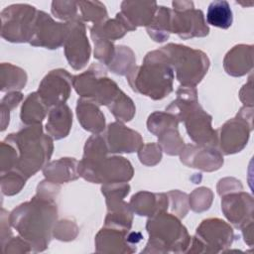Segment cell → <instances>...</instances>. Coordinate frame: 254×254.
<instances>
[{"mask_svg": "<svg viewBox=\"0 0 254 254\" xmlns=\"http://www.w3.org/2000/svg\"><path fill=\"white\" fill-rule=\"evenodd\" d=\"M71 81L66 70H52L41 82L38 93L47 106L64 103L69 96Z\"/></svg>", "mask_w": 254, "mask_h": 254, "instance_id": "obj_8", "label": "cell"}, {"mask_svg": "<svg viewBox=\"0 0 254 254\" xmlns=\"http://www.w3.org/2000/svg\"><path fill=\"white\" fill-rule=\"evenodd\" d=\"M173 69L162 50L149 53L143 65L130 70L132 88L153 99H162L172 91Z\"/></svg>", "mask_w": 254, "mask_h": 254, "instance_id": "obj_1", "label": "cell"}, {"mask_svg": "<svg viewBox=\"0 0 254 254\" xmlns=\"http://www.w3.org/2000/svg\"><path fill=\"white\" fill-rule=\"evenodd\" d=\"M69 29V22L57 23L47 13L38 11L33 35L30 40L31 44L57 49L65 42Z\"/></svg>", "mask_w": 254, "mask_h": 254, "instance_id": "obj_6", "label": "cell"}, {"mask_svg": "<svg viewBox=\"0 0 254 254\" xmlns=\"http://www.w3.org/2000/svg\"><path fill=\"white\" fill-rule=\"evenodd\" d=\"M189 136L201 145H213L217 142L215 131L212 130L211 116L205 113L198 103L191 106L183 116Z\"/></svg>", "mask_w": 254, "mask_h": 254, "instance_id": "obj_9", "label": "cell"}, {"mask_svg": "<svg viewBox=\"0 0 254 254\" xmlns=\"http://www.w3.org/2000/svg\"><path fill=\"white\" fill-rule=\"evenodd\" d=\"M172 4L174 10L170 13V33H176L184 39L208 34L203 14L200 10L193 9L192 2L174 1Z\"/></svg>", "mask_w": 254, "mask_h": 254, "instance_id": "obj_5", "label": "cell"}, {"mask_svg": "<svg viewBox=\"0 0 254 254\" xmlns=\"http://www.w3.org/2000/svg\"><path fill=\"white\" fill-rule=\"evenodd\" d=\"M105 143L109 152L131 153L142 145V140L137 132L122 124L112 123L108 126Z\"/></svg>", "mask_w": 254, "mask_h": 254, "instance_id": "obj_11", "label": "cell"}, {"mask_svg": "<svg viewBox=\"0 0 254 254\" xmlns=\"http://www.w3.org/2000/svg\"><path fill=\"white\" fill-rule=\"evenodd\" d=\"M157 8L156 2L124 1L121 4L120 14L136 29V26H149Z\"/></svg>", "mask_w": 254, "mask_h": 254, "instance_id": "obj_13", "label": "cell"}, {"mask_svg": "<svg viewBox=\"0 0 254 254\" xmlns=\"http://www.w3.org/2000/svg\"><path fill=\"white\" fill-rule=\"evenodd\" d=\"M221 204L225 216L237 226L247 221V217L252 218L253 200L248 193L228 194L223 197Z\"/></svg>", "mask_w": 254, "mask_h": 254, "instance_id": "obj_12", "label": "cell"}, {"mask_svg": "<svg viewBox=\"0 0 254 254\" xmlns=\"http://www.w3.org/2000/svg\"><path fill=\"white\" fill-rule=\"evenodd\" d=\"M69 33L64 42V52L69 64L79 69L85 65L89 59L90 49L85 35V27L80 18L68 21Z\"/></svg>", "mask_w": 254, "mask_h": 254, "instance_id": "obj_7", "label": "cell"}, {"mask_svg": "<svg viewBox=\"0 0 254 254\" xmlns=\"http://www.w3.org/2000/svg\"><path fill=\"white\" fill-rule=\"evenodd\" d=\"M77 4L81 12V18L85 21H92L96 25L104 22V20L107 18L105 6L101 2L79 1Z\"/></svg>", "mask_w": 254, "mask_h": 254, "instance_id": "obj_22", "label": "cell"}, {"mask_svg": "<svg viewBox=\"0 0 254 254\" xmlns=\"http://www.w3.org/2000/svg\"><path fill=\"white\" fill-rule=\"evenodd\" d=\"M233 21L232 11L227 1H212L207 8L206 22L214 27L228 29Z\"/></svg>", "mask_w": 254, "mask_h": 254, "instance_id": "obj_17", "label": "cell"}, {"mask_svg": "<svg viewBox=\"0 0 254 254\" xmlns=\"http://www.w3.org/2000/svg\"><path fill=\"white\" fill-rule=\"evenodd\" d=\"M38 11L28 4H15L2 11V36L11 42L31 40Z\"/></svg>", "mask_w": 254, "mask_h": 254, "instance_id": "obj_4", "label": "cell"}, {"mask_svg": "<svg viewBox=\"0 0 254 254\" xmlns=\"http://www.w3.org/2000/svg\"><path fill=\"white\" fill-rule=\"evenodd\" d=\"M170 13H171L170 9L164 6L158 7L152 22L150 23L149 26H147L149 35L156 42H163L169 37Z\"/></svg>", "mask_w": 254, "mask_h": 254, "instance_id": "obj_19", "label": "cell"}, {"mask_svg": "<svg viewBox=\"0 0 254 254\" xmlns=\"http://www.w3.org/2000/svg\"><path fill=\"white\" fill-rule=\"evenodd\" d=\"M78 4L74 1H54L52 3V12L56 17L64 20H74L77 16Z\"/></svg>", "mask_w": 254, "mask_h": 254, "instance_id": "obj_23", "label": "cell"}, {"mask_svg": "<svg viewBox=\"0 0 254 254\" xmlns=\"http://www.w3.org/2000/svg\"><path fill=\"white\" fill-rule=\"evenodd\" d=\"M251 130L252 123H248L239 114L236 118L227 121L220 128V145L223 152L225 154H232L243 149L247 144Z\"/></svg>", "mask_w": 254, "mask_h": 254, "instance_id": "obj_10", "label": "cell"}, {"mask_svg": "<svg viewBox=\"0 0 254 254\" xmlns=\"http://www.w3.org/2000/svg\"><path fill=\"white\" fill-rule=\"evenodd\" d=\"M77 116L84 129L91 132H100L104 129V115L91 101L78 99Z\"/></svg>", "mask_w": 254, "mask_h": 254, "instance_id": "obj_16", "label": "cell"}, {"mask_svg": "<svg viewBox=\"0 0 254 254\" xmlns=\"http://www.w3.org/2000/svg\"><path fill=\"white\" fill-rule=\"evenodd\" d=\"M9 138L20 151L16 167L24 176H33L52 155V140L42 133L41 125L30 126L17 134H11Z\"/></svg>", "mask_w": 254, "mask_h": 254, "instance_id": "obj_2", "label": "cell"}, {"mask_svg": "<svg viewBox=\"0 0 254 254\" xmlns=\"http://www.w3.org/2000/svg\"><path fill=\"white\" fill-rule=\"evenodd\" d=\"M74 162V160L66 158L59 160V163L58 161L53 162L46 167L44 174L49 180L59 183L74 180L77 178V176H75V167L72 166V163Z\"/></svg>", "mask_w": 254, "mask_h": 254, "instance_id": "obj_20", "label": "cell"}, {"mask_svg": "<svg viewBox=\"0 0 254 254\" xmlns=\"http://www.w3.org/2000/svg\"><path fill=\"white\" fill-rule=\"evenodd\" d=\"M177 72V78L184 86L194 87L206 73L209 62L200 51L182 45L169 44L161 49Z\"/></svg>", "mask_w": 254, "mask_h": 254, "instance_id": "obj_3", "label": "cell"}, {"mask_svg": "<svg viewBox=\"0 0 254 254\" xmlns=\"http://www.w3.org/2000/svg\"><path fill=\"white\" fill-rule=\"evenodd\" d=\"M47 107L39 93L30 94L22 107V121L26 124H40L46 115Z\"/></svg>", "mask_w": 254, "mask_h": 254, "instance_id": "obj_18", "label": "cell"}, {"mask_svg": "<svg viewBox=\"0 0 254 254\" xmlns=\"http://www.w3.org/2000/svg\"><path fill=\"white\" fill-rule=\"evenodd\" d=\"M224 67L229 74L234 76L247 73L252 68V46L234 47L224 59Z\"/></svg>", "mask_w": 254, "mask_h": 254, "instance_id": "obj_14", "label": "cell"}, {"mask_svg": "<svg viewBox=\"0 0 254 254\" xmlns=\"http://www.w3.org/2000/svg\"><path fill=\"white\" fill-rule=\"evenodd\" d=\"M72 122L70 109L64 103L56 105L49 114L46 129L55 139H61L68 134Z\"/></svg>", "mask_w": 254, "mask_h": 254, "instance_id": "obj_15", "label": "cell"}, {"mask_svg": "<svg viewBox=\"0 0 254 254\" xmlns=\"http://www.w3.org/2000/svg\"><path fill=\"white\" fill-rule=\"evenodd\" d=\"M156 194L150 192H139L132 196L131 206L134 211L139 215H151L157 214L159 211V207H157V202L160 201L164 194H159L158 199H155Z\"/></svg>", "mask_w": 254, "mask_h": 254, "instance_id": "obj_21", "label": "cell"}]
</instances>
